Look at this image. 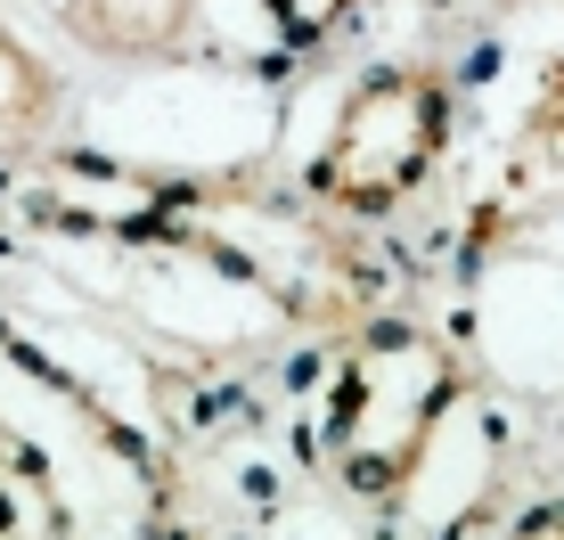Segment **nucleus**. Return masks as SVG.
Masks as SVG:
<instances>
[{
  "instance_id": "1",
  "label": "nucleus",
  "mask_w": 564,
  "mask_h": 540,
  "mask_svg": "<svg viewBox=\"0 0 564 540\" xmlns=\"http://www.w3.org/2000/svg\"><path fill=\"white\" fill-rule=\"evenodd\" d=\"M466 369L417 320H377L344 344L336 393H327V475L360 499H393L425 467L442 418L458 410Z\"/></svg>"
},
{
  "instance_id": "2",
  "label": "nucleus",
  "mask_w": 564,
  "mask_h": 540,
  "mask_svg": "<svg viewBox=\"0 0 564 540\" xmlns=\"http://www.w3.org/2000/svg\"><path fill=\"white\" fill-rule=\"evenodd\" d=\"M451 123H458V107L434 66H368L344 90L336 123H327L319 156H311V197L344 222L393 214L434 181Z\"/></svg>"
},
{
  "instance_id": "3",
  "label": "nucleus",
  "mask_w": 564,
  "mask_h": 540,
  "mask_svg": "<svg viewBox=\"0 0 564 540\" xmlns=\"http://www.w3.org/2000/svg\"><path fill=\"white\" fill-rule=\"evenodd\" d=\"M42 9L57 17V33L74 50L115 57V66H164L188 50L205 0H42Z\"/></svg>"
},
{
  "instance_id": "4",
  "label": "nucleus",
  "mask_w": 564,
  "mask_h": 540,
  "mask_svg": "<svg viewBox=\"0 0 564 540\" xmlns=\"http://www.w3.org/2000/svg\"><path fill=\"white\" fill-rule=\"evenodd\" d=\"M50 123H57V74L17 33H0V188L50 148Z\"/></svg>"
},
{
  "instance_id": "5",
  "label": "nucleus",
  "mask_w": 564,
  "mask_h": 540,
  "mask_svg": "<svg viewBox=\"0 0 564 540\" xmlns=\"http://www.w3.org/2000/svg\"><path fill=\"white\" fill-rule=\"evenodd\" d=\"M262 17H270V33H279L286 50H319L360 17V0H262Z\"/></svg>"
},
{
  "instance_id": "6",
  "label": "nucleus",
  "mask_w": 564,
  "mask_h": 540,
  "mask_svg": "<svg viewBox=\"0 0 564 540\" xmlns=\"http://www.w3.org/2000/svg\"><path fill=\"white\" fill-rule=\"evenodd\" d=\"M532 532H564V508H540V516H532Z\"/></svg>"
}]
</instances>
